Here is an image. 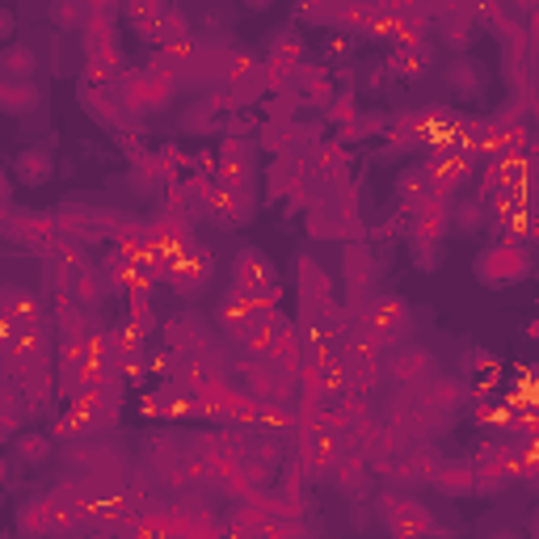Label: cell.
<instances>
[{
    "mask_svg": "<svg viewBox=\"0 0 539 539\" xmlns=\"http://www.w3.org/2000/svg\"><path fill=\"white\" fill-rule=\"evenodd\" d=\"M459 401H464V384H459V379H434L430 392H426L430 409H455Z\"/></svg>",
    "mask_w": 539,
    "mask_h": 539,
    "instance_id": "7",
    "label": "cell"
},
{
    "mask_svg": "<svg viewBox=\"0 0 539 539\" xmlns=\"http://www.w3.org/2000/svg\"><path fill=\"white\" fill-rule=\"evenodd\" d=\"M430 481H434L438 493H447V497H468V493H476V468L472 464H447V468L434 464Z\"/></svg>",
    "mask_w": 539,
    "mask_h": 539,
    "instance_id": "4",
    "label": "cell"
},
{
    "mask_svg": "<svg viewBox=\"0 0 539 539\" xmlns=\"http://www.w3.org/2000/svg\"><path fill=\"white\" fill-rule=\"evenodd\" d=\"M232 287H236V295H245V299H266V295H274V291H278L274 262H270L262 249L236 253V262H232Z\"/></svg>",
    "mask_w": 539,
    "mask_h": 539,
    "instance_id": "2",
    "label": "cell"
},
{
    "mask_svg": "<svg viewBox=\"0 0 539 539\" xmlns=\"http://www.w3.org/2000/svg\"><path fill=\"white\" fill-rule=\"evenodd\" d=\"M34 68H38V59H34L30 47H5L0 51V72L5 76H30Z\"/></svg>",
    "mask_w": 539,
    "mask_h": 539,
    "instance_id": "8",
    "label": "cell"
},
{
    "mask_svg": "<svg viewBox=\"0 0 539 539\" xmlns=\"http://www.w3.org/2000/svg\"><path fill=\"white\" fill-rule=\"evenodd\" d=\"M430 367H434V363H430L426 350H405V354L392 363V375L401 379V384H417V379L430 375Z\"/></svg>",
    "mask_w": 539,
    "mask_h": 539,
    "instance_id": "6",
    "label": "cell"
},
{
    "mask_svg": "<svg viewBox=\"0 0 539 539\" xmlns=\"http://www.w3.org/2000/svg\"><path fill=\"white\" fill-rule=\"evenodd\" d=\"M476 278H481L485 287H514L531 278V249L518 245V241H497L493 249L481 253V262H476Z\"/></svg>",
    "mask_w": 539,
    "mask_h": 539,
    "instance_id": "1",
    "label": "cell"
},
{
    "mask_svg": "<svg viewBox=\"0 0 539 539\" xmlns=\"http://www.w3.org/2000/svg\"><path fill=\"white\" fill-rule=\"evenodd\" d=\"M22 527H47V506H43V502H26Z\"/></svg>",
    "mask_w": 539,
    "mask_h": 539,
    "instance_id": "11",
    "label": "cell"
},
{
    "mask_svg": "<svg viewBox=\"0 0 539 539\" xmlns=\"http://www.w3.org/2000/svg\"><path fill=\"white\" fill-rule=\"evenodd\" d=\"M85 5L81 0H55V22L59 26H85Z\"/></svg>",
    "mask_w": 539,
    "mask_h": 539,
    "instance_id": "9",
    "label": "cell"
},
{
    "mask_svg": "<svg viewBox=\"0 0 539 539\" xmlns=\"http://www.w3.org/2000/svg\"><path fill=\"white\" fill-rule=\"evenodd\" d=\"M17 451H22V459H47L51 455V438L47 434H22L17 438Z\"/></svg>",
    "mask_w": 539,
    "mask_h": 539,
    "instance_id": "10",
    "label": "cell"
},
{
    "mask_svg": "<svg viewBox=\"0 0 539 539\" xmlns=\"http://www.w3.org/2000/svg\"><path fill=\"white\" fill-rule=\"evenodd\" d=\"M17 34V17L9 5H0V43H9V38Z\"/></svg>",
    "mask_w": 539,
    "mask_h": 539,
    "instance_id": "12",
    "label": "cell"
},
{
    "mask_svg": "<svg viewBox=\"0 0 539 539\" xmlns=\"http://www.w3.org/2000/svg\"><path fill=\"white\" fill-rule=\"evenodd\" d=\"M245 5H249V9H270L274 0H245Z\"/></svg>",
    "mask_w": 539,
    "mask_h": 539,
    "instance_id": "14",
    "label": "cell"
},
{
    "mask_svg": "<svg viewBox=\"0 0 539 539\" xmlns=\"http://www.w3.org/2000/svg\"><path fill=\"white\" fill-rule=\"evenodd\" d=\"M51 173H55V161H51L43 148H26L22 156H17V182H26V186H47Z\"/></svg>",
    "mask_w": 539,
    "mask_h": 539,
    "instance_id": "5",
    "label": "cell"
},
{
    "mask_svg": "<svg viewBox=\"0 0 539 539\" xmlns=\"http://www.w3.org/2000/svg\"><path fill=\"white\" fill-rule=\"evenodd\" d=\"M379 514L384 523L396 531V535H409V531H434L430 514L413 502V497H401V493H384L379 497Z\"/></svg>",
    "mask_w": 539,
    "mask_h": 539,
    "instance_id": "3",
    "label": "cell"
},
{
    "mask_svg": "<svg viewBox=\"0 0 539 539\" xmlns=\"http://www.w3.org/2000/svg\"><path fill=\"white\" fill-rule=\"evenodd\" d=\"M81 5H85V13H97V17H110V13H114V5H118V0H81Z\"/></svg>",
    "mask_w": 539,
    "mask_h": 539,
    "instance_id": "13",
    "label": "cell"
}]
</instances>
